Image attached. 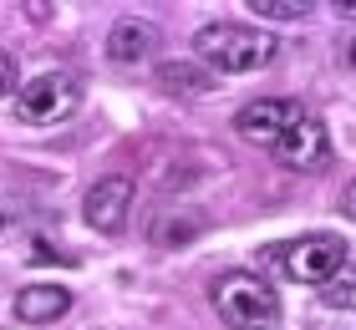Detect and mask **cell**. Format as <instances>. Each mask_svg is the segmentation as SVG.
I'll use <instances>...</instances> for the list:
<instances>
[{"mask_svg": "<svg viewBox=\"0 0 356 330\" xmlns=\"http://www.w3.org/2000/svg\"><path fill=\"white\" fill-rule=\"evenodd\" d=\"M280 56V41L270 31H254V26H239V21H214L193 36V61L214 66V72H229V76H245V72H260Z\"/></svg>", "mask_w": 356, "mask_h": 330, "instance_id": "1", "label": "cell"}, {"mask_svg": "<svg viewBox=\"0 0 356 330\" xmlns=\"http://www.w3.org/2000/svg\"><path fill=\"white\" fill-rule=\"evenodd\" d=\"M209 300H214L219 320L229 330H270L280 320V300H275V290L265 285L260 274L250 270H229L214 279V290H209Z\"/></svg>", "mask_w": 356, "mask_h": 330, "instance_id": "2", "label": "cell"}, {"mask_svg": "<svg viewBox=\"0 0 356 330\" xmlns=\"http://www.w3.org/2000/svg\"><path fill=\"white\" fill-rule=\"evenodd\" d=\"M76 107H82V81L67 76V72L31 76V81H26V92L15 97V117H21V122H36V127L67 122Z\"/></svg>", "mask_w": 356, "mask_h": 330, "instance_id": "3", "label": "cell"}, {"mask_svg": "<svg viewBox=\"0 0 356 330\" xmlns=\"http://www.w3.org/2000/svg\"><path fill=\"white\" fill-rule=\"evenodd\" d=\"M346 259L351 254H346L341 234H305V239L280 249V270H285V279H296V285H326Z\"/></svg>", "mask_w": 356, "mask_h": 330, "instance_id": "4", "label": "cell"}, {"mask_svg": "<svg viewBox=\"0 0 356 330\" xmlns=\"http://www.w3.org/2000/svg\"><path fill=\"white\" fill-rule=\"evenodd\" d=\"M300 117H305V112L290 102V97H260V102H250V107L234 117V132H239L245 142H254V147H275Z\"/></svg>", "mask_w": 356, "mask_h": 330, "instance_id": "5", "label": "cell"}, {"mask_svg": "<svg viewBox=\"0 0 356 330\" xmlns=\"http://www.w3.org/2000/svg\"><path fill=\"white\" fill-rule=\"evenodd\" d=\"M127 208H133V178H122V173L97 178L87 188V198H82V213H87V224L97 234H118L127 224Z\"/></svg>", "mask_w": 356, "mask_h": 330, "instance_id": "6", "label": "cell"}, {"mask_svg": "<svg viewBox=\"0 0 356 330\" xmlns=\"http://www.w3.org/2000/svg\"><path fill=\"white\" fill-rule=\"evenodd\" d=\"M270 153L280 158L285 168H321V163L331 158V138H326V127H321L316 117H300L280 142L270 147Z\"/></svg>", "mask_w": 356, "mask_h": 330, "instance_id": "7", "label": "cell"}, {"mask_svg": "<svg viewBox=\"0 0 356 330\" xmlns=\"http://www.w3.org/2000/svg\"><path fill=\"white\" fill-rule=\"evenodd\" d=\"M153 51H158V26L153 21H143V15H122V21H112V31H107V56L112 61L133 66V61L153 56Z\"/></svg>", "mask_w": 356, "mask_h": 330, "instance_id": "8", "label": "cell"}, {"mask_svg": "<svg viewBox=\"0 0 356 330\" xmlns=\"http://www.w3.org/2000/svg\"><path fill=\"white\" fill-rule=\"evenodd\" d=\"M153 81H158V92H168V97H209V92H214V72H209L204 61H193V56L158 61Z\"/></svg>", "mask_w": 356, "mask_h": 330, "instance_id": "9", "label": "cell"}, {"mask_svg": "<svg viewBox=\"0 0 356 330\" xmlns=\"http://www.w3.org/2000/svg\"><path fill=\"white\" fill-rule=\"evenodd\" d=\"M67 310H72V295L61 285H26L15 295V320H26V325H51Z\"/></svg>", "mask_w": 356, "mask_h": 330, "instance_id": "10", "label": "cell"}, {"mask_svg": "<svg viewBox=\"0 0 356 330\" xmlns=\"http://www.w3.org/2000/svg\"><path fill=\"white\" fill-rule=\"evenodd\" d=\"M321 305L326 310H356V259H346L326 285H321Z\"/></svg>", "mask_w": 356, "mask_h": 330, "instance_id": "11", "label": "cell"}, {"mask_svg": "<svg viewBox=\"0 0 356 330\" xmlns=\"http://www.w3.org/2000/svg\"><path fill=\"white\" fill-rule=\"evenodd\" d=\"M254 15H275V21H300L311 15V0H250Z\"/></svg>", "mask_w": 356, "mask_h": 330, "instance_id": "12", "label": "cell"}, {"mask_svg": "<svg viewBox=\"0 0 356 330\" xmlns=\"http://www.w3.org/2000/svg\"><path fill=\"white\" fill-rule=\"evenodd\" d=\"M199 234V224H193V213L184 219V213H173V224H158L153 229V239H163V244H184V239H193Z\"/></svg>", "mask_w": 356, "mask_h": 330, "instance_id": "13", "label": "cell"}, {"mask_svg": "<svg viewBox=\"0 0 356 330\" xmlns=\"http://www.w3.org/2000/svg\"><path fill=\"white\" fill-rule=\"evenodd\" d=\"M10 92H15V56L0 51V97H10Z\"/></svg>", "mask_w": 356, "mask_h": 330, "instance_id": "14", "label": "cell"}, {"mask_svg": "<svg viewBox=\"0 0 356 330\" xmlns=\"http://www.w3.org/2000/svg\"><path fill=\"white\" fill-rule=\"evenodd\" d=\"M341 208H346V213H351V219H356V183H351V188L341 193Z\"/></svg>", "mask_w": 356, "mask_h": 330, "instance_id": "15", "label": "cell"}, {"mask_svg": "<svg viewBox=\"0 0 356 330\" xmlns=\"http://www.w3.org/2000/svg\"><path fill=\"white\" fill-rule=\"evenodd\" d=\"M341 15H351V21H356V0H341Z\"/></svg>", "mask_w": 356, "mask_h": 330, "instance_id": "16", "label": "cell"}, {"mask_svg": "<svg viewBox=\"0 0 356 330\" xmlns=\"http://www.w3.org/2000/svg\"><path fill=\"white\" fill-rule=\"evenodd\" d=\"M346 61H351V66H356V41H351V51H346Z\"/></svg>", "mask_w": 356, "mask_h": 330, "instance_id": "17", "label": "cell"}, {"mask_svg": "<svg viewBox=\"0 0 356 330\" xmlns=\"http://www.w3.org/2000/svg\"><path fill=\"white\" fill-rule=\"evenodd\" d=\"M0 229H6V213H0Z\"/></svg>", "mask_w": 356, "mask_h": 330, "instance_id": "18", "label": "cell"}]
</instances>
